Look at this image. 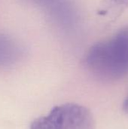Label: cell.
I'll use <instances>...</instances> for the list:
<instances>
[{"mask_svg": "<svg viewBox=\"0 0 128 129\" xmlns=\"http://www.w3.org/2000/svg\"><path fill=\"white\" fill-rule=\"evenodd\" d=\"M88 70L96 78L106 82L128 74V26L111 39L93 45L85 57Z\"/></svg>", "mask_w": 128, "mask_h": 129, "instance_id": "6da1fadb", "label": "cell"}, {"mask_svg": "<svg viewBox=\"0 0 128 129\" xmlns=\"http://www.w3.org/2000/svg\"><path fill=\"white\" fill-rule=\"evenodd\" d=\"M29 129H95V122L87 107L68 103L56 106L48 115L35 119Z\"/></svg>", "mask_w": 128, "mask_h": 129, "instance_id": "7a4b0ae2", "label": "cell"}, {"mask_svg": "<svg viewBox=\"0 0 128 129\" xmlns=\"http://www.w3.org/2000/svg\"><path fill=\"white\" fill-rule=\"evenodd\" d=\"M23 55L21 43L13 36L0 32V70L17 63Z\"/></svg>", "mask_w": 128, "mask_h": 129, "instance_id": "3957f363", "label": "cell"}, {"mask_svg": "<svg viewBox=\"0 0 128 129\" xmlns=\"http://www.w3.org/2000/svg\"><path fill=\"white\" fill-rule=\"evenodd\" d=\"M18 1H20L23 4H26V5H29L40 6V5H46L48 3H49L50 2H51L52 0H18Z\"/></svg>", "mask_w": 128, "mask_h": 129, "instance_id": "277c9868", "label": "cell"}, {"mask_svg": "<svg viewBox=\"0 0 128 129\" xmlns=\"http://www.w3.org/2000/svg\"><path fill=\"white\" fill-rule=\"evenodd\" d=\"M122 107H123L124 112L126 114H127L128 115V95L127 97L125 98V100H124V103H123Z\"/></svg>", "mask_w": 128, "mask_h": 129, "instance_id": "5b68a950", "label": "cell"}]
</instances>
